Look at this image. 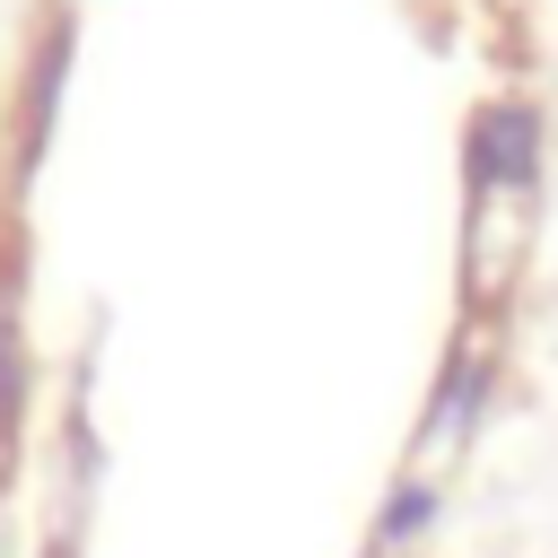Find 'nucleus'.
Listing matches in <instances>:
<instances>
[{
    "label": "nucleus",
    "instance_id": "nucleus-1",
    "mask_svg": "<svg viewBox=\"0 0 558 558\" xmlns=\"http://www.w3.org/2000/svg\"><path fill=\"white\" fill-rule=\"evenodd\" d=\"M532 174H541V113L523 96L480 105V122H471V183L480 192H532Z\"/></svg>",
    "mask_w": 558,
    "mask_h": 558
},
{
    "label": "nucleus",
    "instance_id": "nucleus-2",
    "mask_svg": "<svg viewBox=\"0 0 558 558\" xmlns=\"http://www.w3.org/2000/svg\"><path fill=\"white\" fill-rule=\"evenodd\" d=\"M480 401H488V357H462L453 375H445V392H436V445H462L471 436V418H480Z\"/></svg>",
    "mask_w": 558,
    "mask_h": 558
},
{
    "label": "nucleus",
    "instance_id": "nucleus-3",
    "mask_svg": "<svg viewBox=\"0 0 558 558\" xmlns=\"http://www.w3.org/2000/svg\"><path fill=\"white\" fill-rule=\"evenodd\" d=\"M427 523H436V488H427V480H401L392 506H384V523H375V541H384V549H410Z\"/></svg>",
    "mask_w": 558,
    "mask_h": 558
}]
</instances>
